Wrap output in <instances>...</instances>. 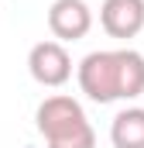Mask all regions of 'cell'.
<instances>
[{"label":"cell","mask_w":144,"mask_h":148,"mask_svg":"<svg viewBox=\"0 0 144 148\" xmlns=\"http://www.w3.org/2000/svg\"><path fill=\"white\" fill-rule=\"evenodd\" d=\"M79 90L93 103L137 100L144 93V55L137 48H100L75 66Z\"/></svg>","instance_id":"obj_1"},{"label":"cell","mask_w":144,"mask_h":148,"mask_svg":"<svg viewBox=\"0 0 144 148\" xmlns=\"http://www.w3.org/2000/svg\"><path fill=\"white\" fill-rule=\"evenodd\" d=\"M35 127L48 148H96V131L82 103L69 93L45 97L35 110Z\"/></svg>","instance_id":"obj_2"},{"label":"cell","mask_w":144,"mask_h":148,"mask_svg":"<svg viewBox=\"0 0 144 148\" xmlns=\"http://www.w3.org/2000/svg\"><path fill=\"white\" fill-rule=\"evenodd\" d=\"M28 73H31V79H35L38 86H48V90L65 86L72 79L69 48L62 41H55V38H45V41L31 45V52H28Z\"/></svg>","instance_id":"obj_3"},{"label":"cell","mask_w":144,"mask_h":148,"mask_svg":"<svg viewBox=\"0 0 144 148\" xmlns=\"http://www.w3.org/2000/svg\"><path fill=\"white\" fill-rule=\"evenodd\" d=\"M93 28V10L86 0H55L48 7V31L55 35V41H79L89 35Z\"/></svg>","instance_id":"obj_4"},{"label":"cell","mask_w":144,"mask_h":148,"mask_svg":"<svg viewBox=\"0 0 144 148\" xmlns=\"http://www.w3.org/2000/svg\"><path fill=\"white\" fill-rule=\"evenodd\" d=\"M100 24L110 38H134L144 31V0H103Z\"/></svg>","instance_id":"obj_5"},{"label":"cell","mask_w":144,"mask_h":148,"mask_svg":"<svg viewBox=\"0 0 144 148\" xmlns=\"http://www.w3.org/2000/svg\"><path fill=\"white\" fill-rule=\"evenodd\" d=\"M113 148H144V107H124L110 124Z\"/></svg>","instance_id":"obj_6"}]
</instances>
